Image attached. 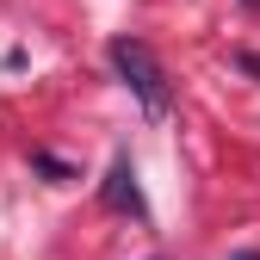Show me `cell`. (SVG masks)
Returning a JSON list of instances; mask_svg holds the SVG:
<instances>
[{
  "label": "cell",
  "mask_w": 260,
  "mask_h": 260,
  "mask_svg": "<svg viewBox=\"0 0 260 260\" xmlns=\"http://www.w3.org/2000/svg\"><path fill=\"white\" fill-rule=\"evenodd\" d=\"M230 260H260V248H236V254H230Z\"/></svg>",
  "instance_id": "obj_3"
},
{
  "label": "cell",
  "mask_w": 260,
  "mask_h": 260,
  "mask_svg": "<svg viewBox=\"0 0 260 260\" xmlns=\"http://www.w3.org/2000/svg\"><path fill=\"white\" fill-rule=\"evenodd\" d=\"M112 69H118V75H124V87L143 100V112H149V118H161V112L174 106L168 69L155 62V50H149V44H137V38H118V44H112Z\"/></svg>",
  "instance_id": "obj_1"
},
{
  "label": "cell",
  "mask_w": 260,
  "mask_h": 260,
  "mask_svg": "<svg viewBox=\"0 0 260 260\" xmlns=\"http://www.w3.org/2000/svg\"><path fill=\"white\" fill-rule=\"evenodd\" d=\"M106 205H112V211H130V217H143V192H137V174H130L124 155L112 161V174H106Z\"/></svg>",
  "instance_id": "obj_2"
}]
</instances>
